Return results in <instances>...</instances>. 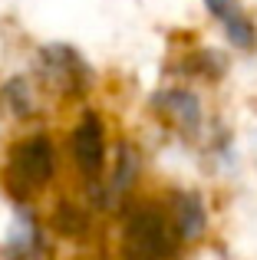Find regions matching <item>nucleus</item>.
<instances>
[{
  "instance_id": "7",
  "label": "nucleus",
  "mask_w": 257,
  "mask_h": 260,
  "mask_svg": "<svg viewBox=\"0 0 257 260\" xmlns=\"http://www.w3.org/2000/svg\"><path fill=\"white\" fill-rule=\"evenodd\" d=\"M172 224L178 231V241H195L205 231V204L191 191L172 194Z\"/></svg>"
},
{
  "instance_id": "5",
  "label": "nucleus",
  "mask_w": 257,
  "mask_h": 260,
  "mask_svg": "<svg viewBox=\"0 0 257 260\" xmlns=\"http://www.w3.org/2000/svg\"><path fill=\"white\" fill-rule=\"evenodd\" d=\"M205 7L214 13V20H221V26H224L228 40H231L234 46H241V50H251L257 33H254V23L247 20V13L241 10L238 0H205Z\"/></svg>"
},
{
  "instance_id": "8",
  "label": "nucleus",
  "mask_w": 257,
  "mask_h": 260,
  "mask_svg": "<svg viewBox=\"0 0 257 260\" xmlns=\"http://www.w3.org/2000/svg\"><path fill=\"white\" fill-rule=\"evenodd\" d=\"M158 106L172 115V122H178V125H185V128H195L198 119H201L198 102L188 92H165V95H158Z\"/></svg>"
},
{
  "instance_id": "6",
  "label": "nucleus",
  "mask_w": 257,
  "mask_h": 260,
  "mask_svg": "<svg viewBox=\"0 0 257 260\" xmlns=\"http://www.w3.org/2000/svg\"><path fill=\"white\" fill-rule=\"evenodd\" d=\"M7 260H43V231L33 221L30 211H20L17 214L10 247H7Z\"/></svg>"
},
{
  "instance_id": "2",
  "label": "nucleus",
  "mask_w": 257,
  "mask_h": 260,
  "mask_svg": "<svg viewBox=\"0 0 257 260\" xmlns=\"http://www.w3.org/2000/svg\"><path fill=\"white\" fill-rule=\"evenodd\" d=\"M4 178L17 201H26L37 191H43L53 178V142L46 135H33V139L20 142L7 161Z\"/></svg>"
},
{
  "instance_id": "4",
  "label": "nucleus",
  "mask_w": 257,
  "mask_h": 260,
  "mask_svg": "<svg viewBox=\"0 0 257 260\" xmlns=\"http://www.w3.org/2000/svg\"><path fill=\"white\" fill-rule=\"evenodd\" d=\"M43 73L53 86L66 89V92H76L83 89L86 76V66L79 63V56L70 50V46H46L43 50Z\"/></svg>"
},
{
  "instance_id": "3",
  "label": "nucleus",
  "mask_w": 257,
  "mask_h": 260,
  "mask_svg": "<svg viewBox=\"0 0 257 260\" xmlns=\"http://www.w3.org/2000/svg\"><path fill=\"white\" fill-rule=\"evenodd\" d=\"M70 152L79 172L89 181H96L99 172H103V158H106V139H103V125H99L96 115H83L76 132L70 135Z\"/></svg>"
},
{
  "instance_id": "1",
  "label": "nucleus",
  "mask_w": 257,
  "mask_h": 260,
  "mask_svg": "<svg viewBox=\"0 0 257 260\" xmlns=\"http://www.w3.org/2000/svg\"><path fill=\"white\" fill-rule=\"evenodd\" d=\"M119 250L122 260H172L178 250V231L155 204H135L122 224Z\"/></svg>"
}]
</instances>
